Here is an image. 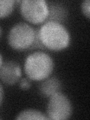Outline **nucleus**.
<instances>
[{
    "label": "nucleus",
    "mask_w": 90,
    "mask_h": 120,
    "mask_svg": "<svg viewBox=\"0 0 90 120\" xmlns=\"http://www.w3.org/2000/svg\"><path fill=\"white\" fill-rule=\"evenodd\" d=\"M38 35L44 47L52 51H61L69 46L71 35L62 23L47 21L38 31Z\"/></svg>",
    "instance_id": "obj_1"
},
{
    "label": "nucleus",
    "mask_w": 90,
    "mask_h": 120,
    "mask_svg": "<svg viewBox=\"0 0 90 120\" xmlns=\"http://www.w3.org/2000/svg\"><path fill=\"white\" fill-rule=\"evenodd\" d=\"M53 69V59L50 55L41 51L29 55L24 63L25 74L31 80H43L50 76Z\"/></svg>",
    "instance_id": "obj_2"
},
{
    "label": "nucleus",
    "mask_w": 90,
    "mask_h": 120,
    "mask_svg": "<svg viewBox=\"0 0 90 120\" xmlns=\"http://www.w3.org/2000/svg\"><path fill=\"white\" fill-rule=\"evenodd\" d=\"M37 32L32 26L20 22L10 29L8 35V42L15 50L22 51L31 48L35 40Z\"/></svg>",
    "instance_id": "obj_3"
},
{
    "label": "nucleus",
    "mask_w": 90,
    "mask_h": 120,
    "mask_svg": "<svg viewBox=\"0 0 90 120\" xmlns=\"http://www.w3.org/2000/svg\"><path fill=\"white\" fill-rule=\"evenodd\" d=\"M47 107L49 119H68L72 115V104L66 95L58 92L50 96Z\"/></svg>",
    "instance_id": "obj_4"
},
{
    "label": "nucleus",
    "mask_w": 90,
    "mask_h": 120,
    "mask_svg": "<svg viewBox=\"0 0 90 120\" xmlns=\"http://www.w3.org/2000/svg\"><path fill=\"white\" fill-rule=\"evenodd\" d=\"M48 5L44 0H23L20 2V13L26 20L34 24L46 21Z\"/></svg>",
    "instance_id": "obj_5"
},
{
    "label": "nucleus",
    "mask_w": 90,
    "mask_h": 120,
    "mask_svg": "<svg viewBox=\"0 0 90 120\" xmlns=\"http://www.w3.org/2000/svg\"><path fill=\"white\" fill-rule=\"evenodd\" d=\"M22 71L20 65L13 60L3 62L0 68V80L7 85H14L20 80Z\"/></svg>",
    "instance_id": "obj_6"
},
{
    "label": "nucleus",
    "mask_w": 90,
    "mask_h": 120,
    "mask_svg": "<svg viewBox=\"0 0 90 120\" xmlns=\"http://www.w3.org/2000/svg\"><path fill=\"white\" fill-rule=\"evenodd\" d=\"M41 95L45 98H50L58 92H61L62 82L56 77H47L41 80L38 86Z\"/></svg>",
    "instance_id": "obj_7"
},
{
    "label": "nucleus",
    "mask_w": 90,
    "mask_h": 120,
    "mask_svg": "<svg viewBox=\"0 0 90 120\" xmlns=\"http://www.w3.org/2000/svg\"><path fill=\"white\" fill-rule=\"evenodd\" d=\"M48 5V16L47 21H53L59 23L65 22L68 17V10L62 4L51 2Z\"/></svg>",
    "instance_id": "obj_8"
},
{
    "label": "nucleus",
    "mask_w": 90,
    "mask_h": 120,
    "mask_svg": "<svg viewBox=\"0 0 90 120\" xmlns=\"http://www.w3.org/2000/svg\"><path fill=\"white\" fill-rule=\"evenodd\" d=\"M16 119H36V120H47L49 119L47 116H46L42 112L33 109H27L21 111L19 113Z\"/></svg>",
    "instance_id": "obj_9"
},
{
    "label": "nucleus",
    "mask_w": 90,
    "mask_h": 120,
    "mask_svg": "<svg viewBox=\"0 0 90 120\" xmlns=\"http://www.w3.org/2000/svg\"><path fill=\"white\" fill-rule=\"evenodd\" d=\"M14 0H0V19L8 17L15 8Z\"/></svg>",
    "instance_id": "obj_10"
},
{
    "label": "nucleus",
    "mask_w": 90,
    "mask_h": 120,
    "mask_svg": "<svg viewBox=\"0 0 90 120\" xmlns=\"http://www.w3.org/2000/svg\"><path fill=\"white\" fill-rule=\"evenodd\" d=\"M81 10L82 14L87 19L90 17V1L89 0H85L81 4Z\"/></svg>",
    "instance_id": "obj_11"
},
{
    "label": "nucleus",
    "mask_w": 90,
    "mask_h": 120,
    "mask_svg": "<svg viewBox=\"0 0 90 120\" xmlns=\"http://www.w3.org/2000/svg\"><path fill=\"white\" fill-rule=\"evenodd\" d=\"M31 82L27 78H22L20 82V87L23 90H27L31 88Z\"/></svg>",
    "instance_id": "obj_12"
},
{
    "label": "nucleus",
    "mask_w": 90,
    "mask_h": 120,
    "mask_svg": "<svg viewBox=\"0 0 90 120\" xmlns=\"http://www.w3.org/2000/svg\"><path fill=\"white\" fill-rule=\"evenodd\" d=\"M4 98V89L2 87V85L0 83V105L2 104Z\"/></svg>",
    "instance_id": "obj_13"
},
{
    "label": "nucleus",
    "mask_w": 90,
    "mask_h": 120,
    "mask_svg": "<svg viewBox=\"0 0 90 120\" xmlns=\"http://www.w3.org/2000/svg\"><path fill=\"white\" fill-rule=\"evenodd\" d=\"M2 64H3V58H2V54L0 53V68L2 65Z\"/></svg>",
    "instance_id": "obj_14"
},
{
    "label": "nucleus",
    "mask_w": 90,
    "mask_h": 120,
    "mask_svg": "<svg viewBox=\"0 0 90 120\" xmlns=\"http://www.w3.org/2000/svg\"><path fill=\"white\" fill-rule=\"evenodd\" d=\"M2 27L0 26V38L2 36Z\"/></svg>",
    "instance_id": "obj_15"
}]
</instances>
